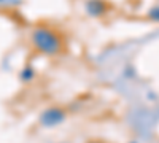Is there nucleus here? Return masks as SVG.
Here are the masks:
<instances>
[{
	"instance_id": "1",
	"label": "nucleus",
	"mask_w": 159,
	"mask_h": 143,
	"mask_svg": "<svg viewBox=\"0 0 159 143\" xmlns=\"http://www.w3.org/2000/svg\"><path fill=\"white\" fill-rule=\"evenodd\" d=\"M92 143H97V141H92Z\"/></svg>"
}]
</instances>
